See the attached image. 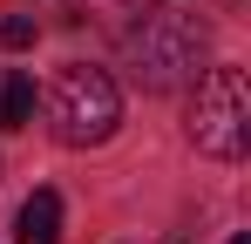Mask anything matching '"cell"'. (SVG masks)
<instances>
[{"label": "cell", "instance_id": "cell-1", "mask_svg": "<svg viewBox=\"0 0 251 244\" xmlns=\"http://www.w3.org/2000/svg\"><path fill=\"white\" fill-rule=\"evenodd\" d=\"M48 122L68 149H95L116 136L123 122V88L109 81V68H88V61H68L54 88H48Z\"/></svg>", "mask_w": 251, "mask_h": 244}, {"label": "cell", "instance_id": "cell-2", "mask_svg": "<svg viewBox=\"0 0 251 244\" xmlns=\"http://www.w3.org/2000/svg\"><path fill=\"white\" fill-rule=\"evenodd\" d=\"M123 54L143 88H183V81L204 75V27L190 14H143L129 27Z\"/></svg>", "mask_w": 251, "mask_h": 244}, {"label": "cell", "instance_id": "cell-3", "mask_svg": "<svg viewBox=\"0 0 251 244\" xmlns=\"http://www.w3.org/2000/svg\"><path fill=\"white\" fill-rule=\"evenodd\" d=\"M190 143L217 163H238L251 143V81L245 68H204L190 102Z\"/></svg>", "mask_w": 251, "mask_h": 244}, {"label": "cell", "instance_id": "cell-4", "mask_svg": "<svg viewBox=\"0 0 251 244\" xmlns=\"http://www.w3.org/2000/svg\"><path fill=\"white\" fill-rule=\"evenodd\" d=\"M14 244H61V197L54 190H34L14 217Z\"/></svg>", "mask_w": 251, "mask_h": 244}, {"label": "cell", "instance_id": "cell-5", "mask_svg": "<svg viewBox=\"0 0 251 244\" xmlns=\"http://www.w3.org/2000/svg\"><path fill=\"white\" fill-rule=\"evenodd\" d=\"M27 122H34V75L0 68V129H27Z\"/></svg>", "mask_w": 251, "mask_h": 244}, {"label": "cell", "instance_id": "cell-6", "mask_svg": "<svg viewBox=\"0 0 251 244\" xmlns=\"http://www.w3.org/2000/svg\"><path fill=\"white\" fill-rule=\"evenodd\" d=\"M0 41H7V48H34V21H27V14H7V21H0Z\"/></svg>", "mask_w": 251, "mask_h": 244}]
</instances>
